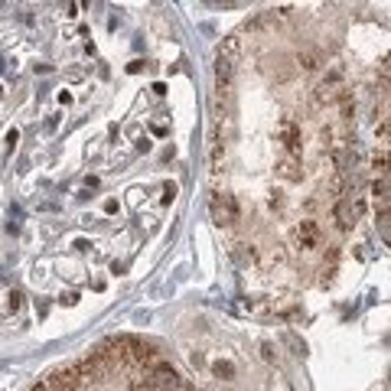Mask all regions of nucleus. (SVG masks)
Instances as JSON below:
<instances>
[{"instance_id":"nucleus-1","label":"nucleus","mask_w":391,"mask_h":391,"mask_svg":"<svg viewBox=\"0 0 391 391\" xmlns=\"http://www.w3.org/2000/svg\"><path fill=\"white\" fill-rule=\"evenodd\" d=\"M297 23L258 17L218 53L209 209L238 264L326 281L339 248L320 212L342 231L355 222L342 196L352 101Z\"/></svg>"},{"instance_id":"nucleus-2","label":"nucleus","mask_w":391,"mask_h":391,"mask_svg":"<svg viewBox=\"0 0 391 391\" xmlns=\"http://www.w3.org/2000/svg\"><path fill=\"white\" fill-rule=\"evenodd\" d=\"M30 391H199L157 342L111 336L53 369Z\"/></svg>"},{"instance_id":"nucleus-3","label":"nucleus","mask_w":391,"mask_h":391,"mask_svg":"<svg viewBox=\"0 0 391 391\" xmlns=\"http://www.w3.org/2000/svg\"><path fill=\"white\" fill-rule=\"evenodd\" d=\"M215 372H218V375H225V378H228V375H231V365H228V362H218V365H215Z\"/></svg>"}]
</instances>
